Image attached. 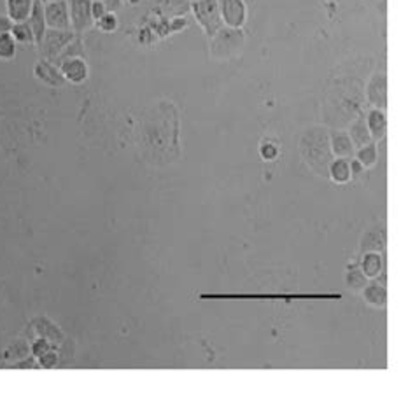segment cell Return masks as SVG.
Wrapping results in <instances>:
<instances>
[{"instance_id": "cell-1", "label": "cell", "mask_w": 415, "mask_h": 397, "mask_svg": "<svg viewBox=\"0 0 415 397\" xmlns=\"http://www.w3.org/2000/svg\"><path fill=\"white\" fill-rule=\"evenodd\" d=\"M301 154L305 161L314 170L321 174H328V167L332 163V147H329V137L325 130L312 128L301 139Z\"/></svg>"}, {"instance_id": "cell-2", "label": "cell", "mask_w": 415, "mask_h": 397, "mask_svg": "<svg viewBox=\"0 0 415 397\" xmlns=\"http://www.w3.org/2000/svg\"><path fill=\"white\" fill-rule=\"evenodd\" d=\"M245 44V35L242 28L223 27L210 39V53L216 58H235L240 55Z\"/></svg>"}, {"instance_id": "cell-3", "label": "cell", "mask_w": 415, "mask_h": 397, "mask_svg": "<svg viewBox=\"0 0 415 397\" xmlns=\"http://www.w3.org/2000/svg\"><path fill=\"white\" fill-rule=\"evenodd\" d=\"M191 11L209 39H212L224 27L217 0H193Z\"/></svg>"}, {"instance_id": "cell-4", "label": "cell", "mask_w": 415, "mask_h": 397, "mask_svg": "<svg viewBox=\"0 0 415 397\" xmlns=\"http://www.w3.org/2000/svg\"><path fill=\"white\" fill-rule=\"evenodd\" d=\"M74 41V34L70 30H58V28H48L39 42L41 46V53L44 55V60L48 62H55L60 56V53Z\"/></svg>"}, {"instance_id": "cell-5", "label": "cell", "mask_w": 415, "mask_h": 397, "mask_svg": "<svg viewBox=\"0 0 415 397\" xmlns=\"http://www.w3.org/2000/svg\"><path fill=\"white\" fill-rule=\"evenodd\" d=\"M46 25L58 30H70V13L67 0H53L44 4Z\"/></svg>"}, {"instance_id": "cell-6", "label": "cell", "mask_w": 415, "mask_h": 397, "mask_svg": "<svg viewBox=\"0 0 415 397\" xmlns=\"http://www.w3.org/2000/svg\"><path fill=\"white\" fill-rule=\"evenodd\" d=\"M224 27L242 28L247 20V9L244 0H217Z\"/></svg>"}, {"instance_id": "cell-7", "label": "cell", "mask_w": 415, "mask_h": 397, "mask_svg": "<svg viewBox=\"0 0 415 397\" xmlns=\"http://www.w3.org/2000/svg\"><path fill=\"white\" fill-rule=\"evenodd\" d=\"M70 27L76 32H84L93 25L91 16V0H69Z\"/></svg>"}, {"instance_id": "cell-8", "label": "cell", "mask_w": 415, "mask_h": 397, "mask_svg": "<svg viewBox=\"0 0 415 397\" xmlns=\"http://www.w3.org/2000/svg\"><path fill=\"white\" fill-rule=\"evenodd\" d=\"M367 95L368 102H370L375 109L384 111L386 105H388V77H386V74H374V77H372L370 83H368Z\"/></svg>"}, {"instance_id": "cell-9", "label": "cell", "mask_w": 415, "mask_h": 397, "mask_svg": "<svg viewBox=\"0 0 415 397\" xmlns=\"http://www.w3.org/2000/svg\"><path fill=\"white\" fill-rule=\"evenodd\" d=\"M35 77L39 81H42L48 86H63L65 84V76L62 74L58 65H53V62H48V60H41L37 62L34 69Z\"/></svg>"}, {"instance_id": "cell-10", "label": "cell", "mask_w": 415, "mask_h": 397, "mask_svg": "<svg viewBox=\"0 0 415 397\" xmlns=\"http://www.w3.org/2000/svg\"><path fill=\"white\" fill-rule=\"evenodd\" d=\"M329 147H332L333 156L342 158V160H349L356 154V147H354L349 133L346 132H333L329 137Z\"/></svg>"}, {"instance_id": "cell-11", "label": "cell", "mask_w": 415, "mask_h": 397, "mask_svg": "<svg viewBox=\"0 0 415 397\" xmlns=\"http://www.w3.org/2000/svg\"><path fill=\"white\" fill-rule=\"evenodd\" d=\"M60 70H62V74L65 76V79L74 84L83 83L88 77V67L83 58L65 60L63 63H60Z\"/></svg>"}, {"instance_id": "cell-12", "label": "cell", "mask_w": 415, "mask_h": 397, "mask_svg": "<svg viewBox=\"0 0 415 397\" xmlns=\"http://www.w3.org/2000/svg\"><path fill=\"white\" fill-rule=\"evenodd\" d=\"M28 25H30L32 32H34L35 44L42 41L46 30H48V25H46V16H44V4L41 0H34V7H32V13L28 16Z\"/></svg>"}, {"instance_id": "cell-13", "label": "cell", "mask_w": 415, "mask_h": 397, "mask_svg": "<svg viewBox=\"0 0 415 397\" xmlns=\"http://www.w3.org/2000/svg\"><path fill=\"white\" fill-rule=\"evenodd\" d=\"M153 4L161 14L170 18L184 16V14L191 11V2L189 0H153Z\"/></svg>"}, {"instance_id": "cell-14", "label": "cell", "mask_w": 415, "mask_h": 397, "mask_svg": "<svg viewBox=\"0 0 415 397\" xmlns=\"http://www.w3.org/2000/svg\"><path fill=\"white\" fill-rule=\"evenodd\" d=\"M365 121H367L372 140L384 139L386 130H388V119H386L384 111H381V109H374Z\"/></svg>"}, {"instance_id": "cell-15", "label": "cell", "mask_w": 415, "mask_h": 397, "mask_svg": "<svg viewBox=\"0 0 415 397\" xmlns=\"http://www.w3.org/2000/svg\"><path fill=\"white\" fill-rule=\"evenodd\" d=\"M34 7V0H7V14L14 23L27 21Z\"/></svg>"}, {"instance_id": "cell-16", "label": "cell", "mask_w": 415, "mask_h": 397, "mask_svg": "<svg viewBox=\"0 0 415 397\" xmlns=\"http://www.w3.org/2000/svg\"><path fill=\"white\" fill-rule=\"evenodd\" d=\"M329 177L333 179L339 184H346V182L351 181L353 177V170H351V163L347 160H342V158H336L335 161H332L328 167Z\"/></svg>"}, {"instance_id": "cell-17", "label": "cell", "mask_w": 415, "mask_h": 397, "mask_svg": "<svg viewBox=\"0 0 415 397\" xmlns=\"http://www.w3.org/2000/svg\"><path fill=\"white\" fill-rule=\"evenodd\" d=\"M349 137H351V140H353L354 147H363V146H367V144L374 142V140H372L370 132H368V126H367V121H365V118L356 119V121L353 123Z\"/></svg>"}, {"instance_id": "cell-18", "label": "cell", "mask_w": 415, "mask_h": 397, "mask_svg": "<svg viewBox=\"0 0 415 397\" xmlns=\"http://www.w3.org/2000/svg\"><path fill=\"white\" fill-rule=\"evenodd\" d=\"M361 293H363L365 301H367L368 305H372V307H384L386 300H388L386 289L382 286H379V284H368Z\"/></svg>"}, {"instance_id": "cell-19", "label": "cell", "mask_w": 415, "mask_h": 397, "mask_svg": "<svg viewBox=\"0 0 415 397\" xmlns=\"http://www.w3.org/2000/svg\"><path fill=\"white\" fill-rule=\"evenodd\" d=\"M361 272L368 277V279H375L379 273L382 272V258L379 252H367L361 263Z\"/></svg>"}, {"instance_id": "cell-20", "label": "cell", "mask_w": 415, "mask_h": 397, "mask_svg": "<svg viewBox=\"0 0 415 397\" xmlns=\"http://www.w3.org/2000/svg\"><path fill=\"white\" fill-rule=\"evenodd\" d=\"M356 160L360 161L361 167L363 168H372L375 163H377L379 156H377V147H375L374 142L367 144L363 147H358V153L354 154Z\"/></svg>"}, {"instance_id": "cell-21", "label": "cell", "mask_w": 415, "mask_h": 397, "mask_svg": "<svg viewBox=\"0 0 415 397\" xmlns=\"http://www.w3.org/2000/svg\"><path fill=\"white\" fill-rule=\"evenodd\" d=\"M83 56H84V48H83V44H81L79 39H74V41L70 42V44L67 46V48L63 49L62 53H60V56L55 60V63L60 67V63H63V62H65V60H70V58H83Z\"/></svg>"}, {"instance_id": "cell-22", "label": "cell", "mask_w": 415, "mask_h": 397, "mask_svg": "<svg viewBox=\"0 0 415 397\" xmlns=\"http://www.w3.org/2000/svg\"><path fill=\"white\" fill-rule=\"evenodd\" d=\"M13 37L14 41L18 42H35V37H34V32H32L30 25H28V20L27 21H20V23H14L13 25Z\"/></svg>"}, {"instance_id": "cell-23", "label": "cell", "mask_w": 415, "mask_h": 397, "mask_svg": "<svg viewBox=\"0 0 415 397\" xmlns=\"http://www.w3.org/2000/svg\"><path fill=\"white\" fill-rule=\"evenodd\" d=\"M367 286H368V277L365 275L361 270H351V272L347 273V287H349L351 291L361 293Z\"/></svg>"}, {"instance_id": "cell-24", "label": "cell", "mask_w": 415, "mask_h": 397, "mask_svg": "<svg viewBox=\"0 0 415 397\" xmlns=\"http://www.w3.org/2000/svg\"><path fill=\"white\" fill-rule=\"evenodd\" d=\"M39 328V335H42L41 338L44 340H53V342H62V333L56 329V326H53L51 322L42 319V321L37 322Z\"/></svg>"}, {"instance_id": "cell-25", "label": "cell", "mask_w": 415, "mask_h": 397, "mask_svg": "<svg viewBox=\"0 0 415 397\" xmlns=\"http://www.w3.org/2000/svg\"><path fill=\"white\" fill-rule=\"evenodd\" d=\"M16 53V42L9 34H0V58L11 60Z\"/></svg>"}, {"instance_id": "cell-26", "label": "cell", "mask_w": 415, "mask_h": 397, "mask_svg": "<svg viewBox=\"0 0 415 397\" xmlns=\"http://www.w3.org/2000/svg\"><path fill=\"white\" fill-rule=\"evenodd\" d=\"M259 153H261V158H263V160L272 161V160H275L277 154H279V149H277L275 144L266 142V144H263V146H261V151H259Z\"/></svg>"}, {"instance_id": "cell-27", "label": "cell", "mask_w": 415, "mask_h": 397, "mask_svg": "<svg viewBox=\"0 0 415 397\" xmlns=\"http://www.w3.org/2000/svg\"><path fill=\"white\" fill-rule=\"evenodd\" d=\"M97 23L100 25L102 30L111 32V30H114L116 25H118V21H116V16H114V14H112V13H107V14H105V16H102L100 20L97 21Z\"/></svg>"}, {"instance_id": "cell-28", "label": "cell", "mask_w": 415, "mask_h": 397, "mask_svg": "<svg viewBox=\"0 0 415 397\" xmlns=\"http://www.w3.org/2000/svg\"><path fill=\"white\" fill-rule=\"evenodd\" d=\"M105 14H107V9H105L104 2H102V0H93V2H91V16H93V20L98 21L102 16H105Z\"/></svg>"}, {"instance_id": "cell-29", "label": "cell", "mask_w": 415, "mask_h": 397, "mask_svg": "<svg viewBox=\"0 0 415 397\" xmlns=\"http://www.w3.org/2000/svg\"><path fill=\"white\" fill-rule=\"evenodd\" d=\"M14 21L9 16H0V34H9L13 30Z\"/></svg>"}, {"instance_id": "cell-30", "label": "cell", "mask_w": 415, "mask_h": 397, "mask_svg": "<svg viewBox=\"0 0 415 397\" xmlns=\"http://www.w3.org/2000/svg\"><path fill=\"white\" fill-rule=\"evenodd\" d=\"M41 364H44L46 368H51L56 364V356L51 352V350H48L46 354H42L41 356Z\"/></svg>"}, {"instance_id": "cell-31", "label": "cell", "mask_w": 415, "mask_h": 397, "mask_svg": "<svg viewBox=\"0 0 415 397\" xmlns=\"http://www.w3.org/2000/svg\"><path fill=\"white\" fill-rule=\"evenodd\" d=\"M49 350V345H48V342H46L44 338H41L39 340L37 343H35L34 345V352H35V356H42V354H46Z\"/></svg>"}, {"instance_id": "cell-32", "label": "cell", "mask_w": 415, "mask_h": 397, "mask_svg": "<svg viewBox=\"0 0 415 397\" xmlns=\"http://www.w3.org/2000/svg\"><path fill=\"white\" fill-rule=\"evenodd\" d=\"M102 2H104L107 13H112V14H114L116 11H118L119 7H121V0H102Z\"/></svg>"}, {"instance_id": "cell-33", "label": "cell", "mask_w": 415, "mask_h": 397, "mask_svg": "<svg viewBox=\"0 0 415 397\" xmlns=\"http://www.w3.org/2000/svg\"><path fill=\"white\" fill-rule=\"evenodd\" d=\"M42 4H46V2H53V0H41Z\"/></svg>"}]
</instances>
